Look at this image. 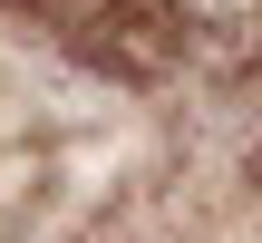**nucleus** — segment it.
Masks as SVG:
<instances>
[{"label": "nucleus", "mask_w": 262, "mask_h": 243, "mask_svg": "<svg viewBox=\"0 0 262 243\" xmlns=\"http://www.w3.org/2000/svg\"><path fill=\"white\" fill-rule=\"evenodd\" d=\"M156 19L204 39V49H253L262 39V0H156Z\"/></svg>", "instance_id": "obj_1"}]
</instances>
